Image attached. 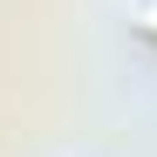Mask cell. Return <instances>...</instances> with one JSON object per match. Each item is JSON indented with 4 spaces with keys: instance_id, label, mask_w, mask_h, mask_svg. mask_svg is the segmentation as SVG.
<instances>
[{
    "instance_id": "1",
    "label": "cell",
    "mask_w": 157,
    "mask_h": 157,
    "mask_svg": "<svg viewBox=\"0 0 157 157\" xmlns=\"http://www.w3.org/2000/svg\"><path fill=\"white\" fill-rule=\"evenodd\" d=\"M137 28H144V34L157 41V0H144V7H137Z\"/></svg>"
}]
</instances>
